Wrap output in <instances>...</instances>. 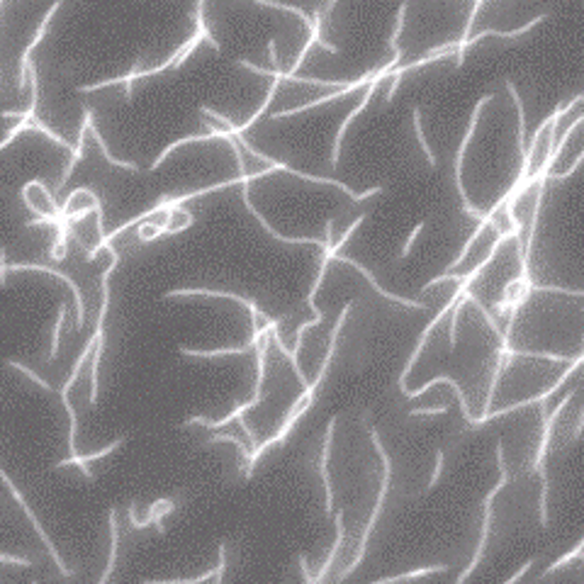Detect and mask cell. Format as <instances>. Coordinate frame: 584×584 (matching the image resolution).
<instances>
[{
    "label": "cell",
    "mask_w": 584,
    "mask_h": 584,
    "mask_svg": "<svg viewBox=\"0 0 584 584\" xmlns=\"http://www.w3.org/2000/svg\"><path fill=\"white\" fill-rule=\"evenodd\" d=\"M584 292L531 285L501 331L506 351L582 360Z\"/></svg>",
    "instance_id": "obj_1"
},
{
    "label": "cell",
    "mask_w": 584,
    "mask_h": 584,
    "mask_svg": "<svg viewBox=\"0 0 584 584\" xmlns=\"http://www.w3.org/2000/svg\"><path fill=\"white\" fill-rule=\"evenodd\" d=\"M582 360L555 358V355L538 353H518V351H501L499 365H497L494 380H492L487 412L480 426L497 419L499 414L511 412L513 407H521L528 402H540L550 397L555 387L567 377Z\"/></svg>",
    "instance_id": "obj_2"
},
{
    "label": "cell",
    "mask_w": 584,
    "mask_h": 584,
    "mask_svg": "<svg viewBox=\"0 0 584 584\" xmlns=\"http://www.w3.org/2000/svg\"><path fill=\"white\" fill-rule=\"evenodd\" d=\"M501 239H504V231H501L489 217H485L482 221H480L477 231H475V234L468 239V243H465L463 253L456 258V263H453V266L448 268L443 275H438V278L465 280L468 275H473L475 270L482 266L492 253H494V248L499 246Z\"/></svg>",
    "instance_id": "obj_3"
},
{
    "label": "cell",
    "mask_w": 584,
    "mask_h": 584,
    "mask_svg": "<svg viewBox=\"0 0 584 584\" xmlns=\"http://www.w3.org/2000/svg\"><path fill=\"white\" fill-rule=\"evenodd\" d=\"M0 480H3V485L8 487V492H10V494H13V499H15V501H18V504H20V509L25 511V516L30 518L32 528H35V533H37V535H39V538H42V543H44L47 553L51 555L54 565L59 567V572H61V577H73V570H71V567H68V565H63V560H61V555H59L56 545H54V543H51V538H49V535H47L44 526H42V523H39V518H37V513L32 511V506H30V504H27V501H25L23 492H20L18 487L13 485V480L8 477V473H5L3 468H0Z\"/></svg>",
    "instance_id": "obj_4"
},
{
    "label": "cell",
    "mask_w": 584,
    "mask_h": 584,
    "mask_svg": "<svg viewBox=\"0 0 584 584\" xmlns=\"http://www.w3.org/2000/svg\"><path fill=\"white\" fill-rule=\"evenodd\" d=\"M8 270H13V273H20V270H35V273H47V275H54V278L63 280V283L71 288L73 292V300H75V329H83L85 324V302H83V292H80L78 285L73 283V278L68 273H61V270L51 268V266H42V263H8Z\"/></svg>",
    "instance_id": "obj_5"
},
{
    "label": "cell",
    "mask_w": 584,
    "mask_h": 584,
    "mask_svg": "<svg viewBox=\"0 0 584 584\" xmlns=\"http://www.w3.org/2000/svg\"><path fill=\"white\" fill-rule=\"evenodd\" d=\"M63 5V0H54L51 3V8L47 10V15L42 18V23H39V30H37V35H35V39H32V44L25 49L23 51V56H20V71H18V90L23 93L25 90V85H27V80H30V56H32V51H35L37 47L42 44V39L47 37V32H49V27H51L54 23V15L59 13V8Z\"/></svg>",
    "instance_id": "obj_6"
},
{
    "label": "cell",
    "mask_w": 584,
    "mask_h": 584,
    "mask_svg": "<svg viewBox=\"0 0 584 584\" xmlns=\"http://www.w3.org/2000/svg\"><path fill=\"white\" fill-rule=\"evenodd\" d=\"M88 132L93 134L95 144L100 146V151H102V156H105V161H107V164H110V166H117V169H122V171H139V166H137V164H132V161H120V159H115V156L110 154V149H107V144H105V139H102L100 129L95 127L93 115L88 117Z\"/></svg>",
    "instance_id": "obj_7"
},
{
    "label": "cell",
    "mask_w": 584,
    "mask_h": 584,
    "mask_svg": "<svg viewBox=\"0 0 584 584\" xmlns=\"http://www.w3.org/2000/svg\"><path fill=\"white\" fill-rule=\"evenodd\" d=\"M110 558H107V567L105 572H102L100 577V584H105L110 580L112 570H115V562H117V543H120V528H117V509H110Z\"/></svg>",
    "instance_id": "obj_8"
},
{
    "label": "cell",
    "mask_w": 584,
    "mask_h": 584,
    "mask_svg": "<svg viewBox=\"0 0 584 584\" xmlns=\"http://www.w3.org/2000/svg\"><path fill=\"white\" fill-rule=\"evenodd\" d=\"M414 132H416V142L421 144V149H424V154H426V159H429V166L431 169H436V156H434V151H431V146L429 142H426V137H424V127H421V112L419 110H414Z\"/></svg>",
    "instance_id": "obj_9"
},
{
    "label": "cell",
    "mask_w": 584,
    "mask_h": 584,
    "mask_svg": "<svg viewBox=\"0 0 584 584\" xmlns=\"http://www.w3.org/2000/svg\"><path fill=\"white\" fill-rule=\"evenodd\" d=\"M66 312H68L66 302H61V305H59L56 327H54V334H51V353H49V360H54V358H56V353H59V339H61V331H63V322H66Z\"/></svg>",
    "instance_id": "obj_10"
},
{
    "label": "cell",
    "mask_w": 584,
    "mask_h": 584,
    "mask_svg": "<svg viewBox=\"0 0 584 584\" xmlns=\"http://www.w3.org/2000/svg\"><path fill=\"white\" fill-rule=\"evenodd\" d=\"M5 365H8V367H15V370H20V372H23V375L30 377V380L35 382V385H39L42 389H44V392H54L51 385H49V382L44 380V377H42V375H37V372L32 370V367H27L25 363H18V360L8 358V360H5Z\"/></svg>",
    "instance_id": "obj_11"
},
{
    "label": "cell",
    "mask_w": 584,
    "mask_h": 584,
    "mask_svg": "<svg viewBox=\"0 0 584 584\" xmlns=\"http://www.w3.org/2000/svg\"><path fill=\"white\" fill-rule=\"evenodd\" d=\"M32 129H35V132H39V134H44V137L49 139V142L59 144V146H61V149H71V144H68L66 139H63V137H59L56 132H51V129H49L47 124L42 122V120H39V117H37V115H35V120H32Z\"/></svg>",
    "instance_id": "obj_12"
},
{
    "label": "cell",
    "mask_w": 584,
    "mask_h": 584,
    "mask_svg": "<svg viewBox=\"0 0 584 584\" xmlns=\"http://www.w3.org/2000/svg\"><path fill=\"white\" fill-rule=\"evenodd\" d=\"M438 572H443V567H424V570H416V572H407V575L389 577V580H382V582H412V580H421V577L438 575Z\"/></svg>",
    "instance_id": "obj_13"
},
{
    "label": "cell",
    "mask_w": 584,
    "mask_h": 584,
    "mask_svg": "<svg viewBox=\"0 0 584 584\" xmlns=\"http://www.w3.org/2000/svg\"><path fill=\"white\" fill-rule=\"evenodd\" d=\"M27 129H32V122H30V120H20V122L15 124V127H13V129H10V132H8V137H5L3 142H0V151H3V149H8V146L13 144L15 139H18V137H20V134H23V132H27Z\"/></svg>",
    "instance_id": "obj_14"
},
{
    "label": "cell",
    "mask_w": 584,
    "mask_h": 584,
    "mask_svg": "<svg viewBox=\"0 0 584 584\" xmlns=\"http://www.w3.org/2000/svg\"><path fill=\"white\" fill-rule=\"evenodd\" d=\"M426 229V221H419V224L414 226V231L409 234V239L404 241V246H402V251H399V261H404V258H409V253H412V248H414V243L416 239H419V234Z\"/></svg>",
    "instance_id": "obj_15"
},
{
    "label": "cell",
    "mask_w": 584,
    "mask_h": 584,
    "mask_svg": "<svg viewBox=\"0 0 584 584\" xmlns=\"http://www.w3.org/2000/svg\"><path fill=\"white\" fill-rule=\"evenodd\" d=\"M443 463H446V453H443V451H438V453H436L434 475H431V480H429V489H434L436 482H438V477H441V473H443Z\"/></svg>",
    "instance_id": "obj_16"
},
{
    "label": "cell",
    "mask_w": 584,
    "mask_h": 584,
    "mask_svg": "<svg viewBox=\"0 0 584 584\" xmlns=\"http://www.w3.org/2000/svg\"><path fill=\"white\" fill-rule=\"evenodd\" d=\"M0 562H5V565L32 567V560H27V558H18V555H5V553H0Z\"/></svg>",
    "instance_id": "obj_17"
},
{
    "label": "cell",
    "mask_w": 584,
    "mask_h": 584,
    "mask_svg": "<svg viewBox=\"0 0 584 584\" xmlns=\"http://www.w3.org/2000/svg\"><path fill=\"white\" fill-rule=\"evenodd\" d=\"M224 567H226V550H224V545H219V562H217V572H214V582H221Z\"/></svg>",
    "instance_id": "obj_18"
},
{
    "label": "cell",
    "mask_w": 584,
    "mask_h": 584,
    "mask_svg": "<svg viewBox=\"0 0 584 584\" xmlns=\"http://www.w3.org/2000/svg\"><path fill=\"white\" fill-rule=\"evenodd\" d=\"M8 283V263H5V248L0 246V288H5Z\"/></svg>",
    "instance_id": "obj_19"
},
{
    "label": "cell",
    "mask_w": 584,
    "mask_h": 584,
    "mask_svg": "<svg viewBox=\"0 0 584 584\" xmlns=\"http://www.w3.org/2000/svg\"><path fill=\"white\" fill-rule=\"evenodd\" d=\"M443 412H446L443 407H431V409L424 407V409H412L409 414H412V416H426V414H443Z\"/></svg>",
    "instance_id": "obj_20"
},
{
    "label": "cell",
    "mask_w": 584,
    "mask_h": 584,
    "mask_svg": "<svg viewBox=\"0 0 584 584\" xmlns=\"http://www.w3.org/2000/svg\"><path fill=\"white\" fill-rule=\"evenodd\" d=\"M531 565H533V560H528L526 565H523L521 570H518V572H516V575H513V577H509V580H506V582L511 584V582H518V580H521V577H526V572L531 570Z\"/></svg>",
    "instance_id": "obj_21"
}]
</instances>
